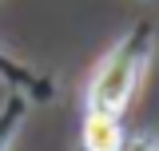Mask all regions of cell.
Listing matches in <instances>:
<instances>
[{"label": "cell", "mask_w": 159, "mask_h": 151, "mask_svg": "<svg viewBox=\"0 0 159 151\" xmlns=\"http://www.w3.org/2000/svg\"><path fill=\"white\" fill-rule=\"evenodd\" d=\"M151 36H155V32H151V24H147V20H139L131 32H123V36L103 52V60H99L96 72H92L88 95H84L88 112L123 115L127 99L135 95L139 80H143L147 64H151V52H155V40H151Z\"/></svg>", "instance_id": "6da1fadb"}, {"label": "cell", "mask_w": 159, "mask_h": 151, "mask_svg": "<svg viewBox=\"0 0 159 151\" xmlns=\"http://www.w3.org/2000/svg\"><path fill=\"white\" fill-rule=\"evenodd\" d=\"M84 147L88 151H127L123 119L107 115V112H88L84 115Z\"/></svg>", "instance_id": "7a4b0ae2"}, {"label": "cell", "mask_w": 159, "mask_h": 151, "mask_svg": "<svg viewBox=\"0 0 159 151\" xmlns=\"http://www.w3.org/2000/svg\"><path fill=\"white\" fill-rule=\"evenodd\" d=\"M0 80H4L16 95H24L28 103H36V99H44V95L52 92V84H48L40 72H32L28 64H20L16 56H8L4 48H0Z\"/></svg>", "instance_id": "3957f363"}, {"label": "cell", "mask_w": 159, "mask_h": 151, "mask_svg": "<svg viewBox=\"0 0 159 151\" xmlns=\"http://www.w3.org/2000/svg\"><path fill=\"white\" fill-rule=\"evenodd\" d=\"M28 99L24 95H12L8 99V108L0 112V151H8L12 147V139H16V131H20V123H24V115H28Z\"/></svg>", "instance_id": "277c9868"}]
</instances>
